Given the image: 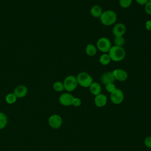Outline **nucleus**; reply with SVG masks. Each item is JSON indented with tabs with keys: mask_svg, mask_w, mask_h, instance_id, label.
Returning a JSON list of instances; mask_svg holds the SVG:
<instances>
[{
	"mask_svg": "<svg viewBox=\"0 0 151 151\" xmlns=\"http://www.w3.org/2000/svg\"><path fill=\"white\" fill-rule=\"evenodd\" d=\"M109 55L111 60L117 62L124 59L126 55V52L122 47L114 45L110 48L109 51Z\"/></svg>",
	"mask_w": 151,
	"mask_h": 151,
	"instance_id": "nucleus-1",
	"label": "nucleus"
},
{
	"mask_svg": "<svg viewBox=\"0 0 151 151\" xmlns=\"http://www.w3.org/2000/svg\"><path fill=\"white\" fill-rule=\"evenodd\" d=\"M101 22L106 25L110 26L115 23L117 20V14L112 10H107L103 12L100 17Z\"/></svg>",
	"mask_w": 151,
	"mask_h": 151,
	"instance_id": "nucleus-2",
	"label": "nucleus"
},
{
	"mask_svg": "<svg viewBox=\"0 0 151 151\" xmlns=\"http://www.w3.org/2000/svg\"><path fill=\"white\" fill-rule=\"evenodd\" d=\"M76 78L78 84L83 87H88L93 83L92 77L86 72L78 73Z\"/></svg>",
	"mask_w": 151,
	"mask_h": 151,
	"instance_id": "nucleus-3",
	"label": "nucleus"
},
{
	"mask_svg": "<svg viewBox=\"0 0 151 151\" xmlns=\"http://www.w3.org/2000/svg\"><path fill=\"white\" fill-rule=\"evenodd\" d=\"M63 84L64 89L67 91H72L74 90L78 85L77 78L74 76H68L66 77L64 80Z\"/></svg>",
	"mask_w": 151,
	"mask_h": 151,
	"instance_id": "nucleus-4",
	"label": "nucleus"
},
{
	"mask_svg": "<svg viewBox=\"0 0 151 151\" xmlns=\"http://www.w3.org/2000/svg\"><path fill=\"white\" fill-rule=\"evenodd\" d=\"M111 44L110 41L106 37H101L97 41V48L103 52H107L109 51Z\"/></svg>",
	"mask_w": 151,
	"mask_h": 151,
	"instance_id": "nucleus-5",
	"label": "nucleus"
},
{
	"mask_svg": "<svg viewBox=\"0 0 151 151\" xmlns=\"http://www.w3.org/2000/svg\"><path fill=\"white\" fill-rule=\"evenodd\" d=\"M124 99L123 91L119 88H116L110 94V99L113 103L118 104L121 103Z\"/></svg>",
	"mask_w": 151,
	"mask_h": 151,
	"instance_id": "nucleus-6",
	"label": "nucleus"
},
{
	"mask_svg": "<svg viewBox=\"0 0 151 151\" xmlns=\"http://www.w3.org/2000/svg\"><path fill=\"white\" fill-rule=\"evenodd\" d=\"M48 123L52 128L58 129L60 127L62 124V119L59 115L53 114L50 117Z\"/></svg>",
	"mask_w": 151,
	"mask_h": 151,
	"instance_id": "nucleus-7",
	"label": "nucleus"
},
{
	"mask_svg": "<svg viewBox=\"0 0 151 151\" xmlns=\"http://www.w3.org/2000/svg\"><path fill=\"white\" fill-rule=\"evenodd\" d=\"M74 98V97L72 94L68 93H65L62 94L60 96L59 101L62 105L65 106H68L72 105Z\"/></svg>",
	"mask_w": 151,
	"mask_h": 151,
	"instance_id": "nucleus-8",
	"label": "nucleus"
},
{
	"mask_svg": "<svg viewBox=\"0 0 151 151\" xmlns=\"http://www.w3.org/2000/svg\"><path fill=\"white\" fill-rule=\"evenodd\" d=\"M126 31V26L122 23H118L116 24L113 28V34L115 37L123 36Z\"/></svg>",
	"mask_w": 151,
	"mask_h": 151,
	"instance_id": "nucleus-9",
	"label": "nucleus"
},
{
	"mask_svg": "<svg viewBox=\"0 0 151 151\" xmlns=\"http://www.w3.org/2000/svg\"><path fill=\"white\" fill-rule=\"evenodd\" d=\"M115 80L116 79L114 76V74L113 72H111V71H107V72L104 73L100 77V81L104 85H106L109 83H113Z\"/></svg>",
	"mask_w": 151,
	"mask_h": 151,
	"instance_id": "nucleus-10",
	"label": "nucleus"
},
{
	"mask_svg": "<svg viewBox=\"0 0 151 151\" xmlns=\"http://www.w3.org/2000/svg\"><path fill=\"white\" fill-rule=\"evenodd\" d=\"M113 73L115 77V79L120 81H124L128 77L127 73L123 69H116L113 71Z\"/></svg>",
	"mask_w": 151,
	"mask_h": 151,
	"instance_id": "nucleus-11",
	"label": "nucleus"
},
{
	"mask_svg": "<svg viewBox=\"0 0 151 151\" xmlns=\"http://www.w3.org/2000/svg\"><path fill=\"white\" fill-rule=\"evenodd\" d=\"M107 101V99L106 96L103 94L100 93L98 95L96 96L94 98V103L96 106L99 107L104 106Z\"/></svg>",
	"mask_w": 151,
	"mask_h": 151,
	"instance_id": "nucleus-12",
	"label": "nucleus"
},
{
	"mask_svg": "<svg viewBox=\"0 0 151 151\" xmlns=\"http://www.w3.org/2000/svg\"><path fill=\"white\" fill-rule=\"evenodd\" d=\"M28 93V89L27 88L23 85H19L17 86L14 91V94L15 95V96L17 98H22L25 97Z\"/></svg>",
	"mask_w": 151,
	"mask_h": 151,
	"instance_id": "nucleus-13",
	"label": "nucleus"
},
{
	"mask_svg": "<svg viewBox=\"0 0 151 151\" xmlns=\"http://www.w3.org/2000/svg\"><path fill=\"white\" fill-rule=\"evenodd\" d=\"M90 91L94 96H97L101 93V87L100 84L96 82H93L90 86Z\"/></svg>",
	"mask_w": 151,
	"mask_h": 151,
	"instance_id": "nucleus-14",
	"label": "nucleus"
},
{
	"mask_svg": "<svg viewBox=\"0 0 151 151\" xmlns=\"http://www.w3.org/2000/svg\"><path fill=\"white\" fill-rule=\"evenodd\" d=\"M103 13L102 8L100 6L98 5H95L93 6L90 9L91 15L95 18H100Z\"/></svg>",
	"mask_w": 151,
	"mask_h": 151,
	"instance_id": "nucleus-15",
	"label": "nucleus"
},
{
	"mask_svg": "<svg viewBox=\"0 0 151 151\" xmlns=\"http://www.w3.org/2000/svg\"><path fill=\"white\" fill-rule=\"evenodd\" d=\"M86 52L89 56H94L97 53V48L93 44H88L86 47Z\"/></svg>",
	"mask_w": 151,
	"mask_h": 151,
	"instance_id": "nucleus-16",
	"label": "nucleus"
},
{
	"mask_svg": "<svg viewBox=\"0 0 151 151\" xmlns=\"http://www.w3.org/2000/svg\"><path fill=\"white\" fill-rule=\"evenodd\" d=\"M111 61V58L109 55V54L104 53L102 54L99 58V61L101 64L103 65H108Z\"/></svg>",
	"mask_w": 151,
	"mask_h": 151,
	"instance_id": "nucleus-17",
	"label": "nucleus"
},
{
	"mask_svg": "<svg viewBox=\"0 0 151 151\" xmlns=\"http://www.w3.org/2000/svg\"><path fill=\"white\" fill-rule=\"evenodd\" d=\"M7 122L8 119L6 115L3 113L0 112V129H2L6 126Z\"/></svg>",
	"mask_w": 151,
	"mask_h": 151,
	"instance_id": "nucleus-18",
	"label": "nucleus"
},
{
	"mask_svg": "<svg viewBox=\"0 0 151 151\" xmlns=\"http://www.w3.org/2000/svg\"><path fill=\"white\" fill-rule=\"evenodd\" d=\"M53 88L56 91H62L64 89V84L61 81H56L53 84Z\"/></svg>",
	"mask_w": 151,
	"mask_h": 151,
	"instance_id": "nucleus-19",
	"label": "nucleus"
},
{
	"mask_svg": "<svg viewBox=\"0 0 151 151\" xmlns=\"http://www.w3.org/2000/svg\"><path fill=\"white\" fill-rule=\"evenodd\" d=\"M17 98V97L14 93H9L6 95L5 97V100L8 104H13L16 101Z\"/></svg>",
	"mask_w": 151,
	"mask_h": 151,
	"instance_id": "nucleus-20",
	"label": "nucleus"
},
{
	"mask_svg": "<svg viewBox=\"0 0 151 151\" xmlns=\"http://www.w3.org/2000/svg\"><path fill=\"white\" fill-rule=\"evenodd\" d=\"M114 42L115 44V45L119 46V47H122L125 43V40L123 36L117 37L114 38Z\"/></svg>",
	"mask_w": 151,
	"mask_h": 151,
	"instance_id": "nucleus-21",
	"label": "nucleus"
},
{
	"mask_svg": "<svg viewBox=\"0 0 151 151\" xmlns=\"http://www.w3.org/2000/svg\"><path fill=\"white\" fill-rule=\"evenodd\" d=\"M132 0H119V4L121 7L127 8L132 4Z\"/></svg>",
	"mask_w": 151,
	"mask_h": 151,
	"instance_id": "nucleus-22",
	"label": "nucleus"
},
{
	"mask_svg": "<svg viewBox=\"0 0 151 151\" xmlns=\"http://www.w3.org/2000/svg\"><path fill=\"white\" fill-rule=\"evenodd\" d=\"M116 88V86L114 85V84L113 83H109V84L106 85V90L108 92L110 93H112Z\"/></svg>",
	"mask_w": 151,
	"mask_h": 151,
	"instance_id": "nucleus-23",
	"label": "nucleus"
},
{
	"mask_svg": "<svg viewBox=\"0 0 151 151\" xmlns=\"http://www.w3.org/2000/svg\"><path fill=\"white\" fill-rule=\"evenodd\" d=\"M145 5V10L146 12L151 15V2L148 1Z\"/></svg>",
	"mask_w": 151,
	"mask_h": 151,
	"instance_id": "nucleus-24",
	"label": "nucleus"
},
{
	"mask_svg": "<svg viewBox=\"0 0 151 151\" xmlns=\"http://www.w3.org/2000/svg\"><path fill=\"white\" fill-rule=\"evenodd\" d=\"M81 101L79 98L74 97L73 100L72 104L75 107H78L81 105Z\"/></svg>",
	"mask_w": 151,
	"mask_h": 151,
	"instance_id": "nucleus-25",
	"label": "nucleus"
},
{
	"mask_svg": "<svg viewBox=\"0 0 151 151\" xmlns=\"http://www.w3.org/2000/svg\"><path fill=\"white\" fill-rule=\"evenodd\" d=\"M145 145L151 148V136L147 137L145 140Z\"/></svg>",
	"mask_w": 151,
	"mask_h": 151,
	"instance_id": "nucleus-26",
	"label": "nucleus"
},
{
	"mask_svg": "<svg viewBox=\"0 0 151 151\" xmlns=\"http://www.w3.org/2000/svg\"><path fill=\"white\" fill-rule=\"evenodd\" d=\"M145 27L147 30L151 31V20H148L145 24Z\"/></svg>",
	"mask_w": 151,
	"mask_h": 151,
	"instance_id": "nucleus-27",
	"label": "nucleus"
},
{
	"mask_svg": "<svg viewBox=\"0 0 151 151\" xmlns=\"http://www.w3.org/2000/svg\"><path fill=\"white\" fill-rule=\"evenodd\" d=\"M135 1L137 4H139V5H145L148 2L147 0H135Z\"/></svg>",
	"mask_w": 151,
	"mask_h": 151,
	"instance_id": "nucleus-28",
	"label": "nucleus"
},
{
	"mask_svg": "<svg viewBox=\"0 0 151 151\" xmlns=\"http://www.w3.org/2000/svg\"><path fill=\"white\" fill-rule=\"evenodd\" d=\"M148 1H149V2H151V0H147Z\"/></svg>",
	"mask_w": 151,
	"mask_h": 151,
	"instance_id": "nucleus-29",
	"label": "nucleus"
},
{
	"mask_svg": "<svg viewBox=\"0 0 151 151\" xmlns=\"http://www.w3.org/2000/svg\"><path fill=\"white\" fill-rule=\"evenodd\" d=\"M150 69H151V68H150Z\"/></svg>",
	"mask_w": 151,
	"mask_h": 151,
	"instance_id": "nucleus-30",
	"label": "nucleus"
}]
</instances>
